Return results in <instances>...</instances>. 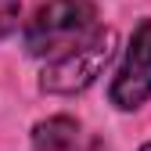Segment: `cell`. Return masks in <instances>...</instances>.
<instances>
[{
    "label": "cell",
    "instance_id": "1",
    "mask_svg": "<svg viewBox=\"0 0 151 151\" xmlns=\"http://www.w3.org/2000/svg\"><path fill=\"white\" fill-rule=\"evenodd\" d=\"M97 29V11L90 0H47L25 25V50L36 58H58L83 43Z\"/></svg>",
    "mask_w": 151,
    "mask_h": 151
},
{
    "label": "cell",
    "instance_id": "2",
    "mask_svg": "<svg viewBox=\"0 0 151 151\" xmlns=\"http://www.w3.org/2000/svg\"><path fill=\"white\" fill-rule=\"evenodd\" d=\"M111 54H115V29H93L83 43L58 54L43 68L40 86L47 93H79L101 76V68L111 61Z\"/></svg>",
    "mask_w": 151,
    "mask_h": 151
},
{
    "label": "cell",
    "instance_id": "3",
    "mask_svg": "<svg viewBox=\"0 0 151 151\" xmlns=\"http://www.w3.org/2000/svg\"><path fill=\"white\" fill-rule=\"evenodd\" d=\"M151 97V18L137 25L133 40L126 47V58L111 79V104L129 111Z\"/></svg>",
    "mask_w": 151,
    "mask_h": 151
},
{
    "label": "cell",
    "instance_id": "4",
    "mask_svg": "<svg viewBox=\"0 0 151 151\" xmlns=\"http://www.w3.org/2000/svg\"><path fill=\"white\" fill-rule=\"evenodd\" d=\"M79 140V122L68 115H54L32 129V147L36 151H72Z\"/></svg>",
    "mask_w": 151,
    "mask_h": 151
},
{
    "label": "cell",
    "instance_id": "5",
    "mask_svg": "<svg viewBox=\"0 0 151 151\" xmlns=\"http://www.w3.org/2000/svg\"><path fill=\"white\" fill-rule=\"evenodd\" d=\"M18 11H22V0H0V40L18 25Z\"/></svg>",
    "mask_w": 151,
    "mask_h": 151
},
{
    "label": "cell",
    "instance_id": "6",
    "mask_svg": "<svg viewBox=\"0 0 151 151\" xmlns=\"http://www.w3.org/2000/svg\"><path fill=\"white\" fill-rule=\"evenodd\" d=\"M140 151H151V140H147V144H144V147H140Z\"/></svg>",
    "mask_w": 151,
    "mask_h": 151
}]
</instances>
